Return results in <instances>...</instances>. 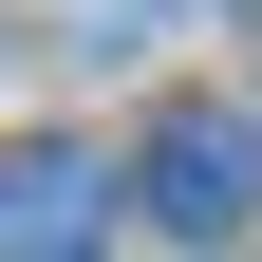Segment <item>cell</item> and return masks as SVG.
<instances>
[{
  "label": "cell",
  "mask_w": 262,
  "mask_h": 262,
  "mask_svg": "<svg viewBox=\"0 0 262 262\" xmlns=\"http://www.w3.org/2000/svg\"><path fill=\"white\" fill-rule=\"evenodd\" d=\"M131 206L169 225V244H244V225H262V131H244V113H150Z\"/></svg>",
  "instance_id": "cell-1"
},
{
  "label": "cell",
  "mask_w": 262,
  "mask_h": 262,
  "mask_svg": "<svg viewBox=\"0 0 262 262\" xmlns=\"http://www.w3.org/2000/svg\"><path fill=\"white\" fill-rule=\"evenodd\" d=\"M131 225V169H94V150H0V244L19 262H75Z\"/></svg>",
  "instance_id": "cell-2"
}]
</instances>
